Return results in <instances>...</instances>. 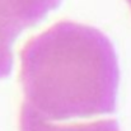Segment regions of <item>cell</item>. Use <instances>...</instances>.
<instances>
[{
	"label": "cell",
	"instance_id": "6",
	"mask_svg": "<svg viewBox=\"0 0 131 131\" xmlns=\"http://www.w3.org/2000/svg\"><path fill=\"white\" fill-rule=\"evenodd\" d=\"M130 5H131V3H130Z\"/></svg>",
	"mask_w": 131,
	"mask_h": 131
},
{
	"label": "cell",
	"instance_id": "2",
	"mask_svg": "<svg viewBox=\"0 0 131 131\" xmlns=\"http://www.w3.org/2000/svg\"><path fill=\"white\" fill-rule=\"evenodd\" d=\"M61 0H0V18L20 32L53 10Z\"/></svg>",
	"mask_w": 131,
	"mask_h": 131
},
{
	"label": "cell",
	"instance_id": "3",
	"mask_svg": "<svg viewBox=\"0 0 131 131\" xmlns=\"http://www.w3.org/2000/svg\"><path fill=\"white\" fill-rule=\"evenodd\" d=\"M20 131H120L115 120H101L84 124H53L37 115L23 103L20 111Z\"/></svg>",
	"mask_w": 131,
	"mask_h": 131
},
{
	"label": "cell",
	"instance_id": "1",
	"mask_svg": "<svg viewBox=\"0 0 131 131\" xmlns=\"http://www.w3.org/2000/svg\"><path fill=\"white\" fill-rule=\"evenodd\" d=\"M26 104L50 121L111 113L118 65L110 40L98 29L60 22L20 51Z\"/></svg>",
	"mask_w": 131,
	"mask_h": 131
},
{
	"label": "cell",
	"instance_id": "5",
	"mask_svg": "<svg viewBox=\"0 0 131 131\" xmlns=\"http://www.w3.org/2000/svg\"><path fill=\"white\" fill-rule=\"evenodd\" d=\"M127 1H129V3H131V0H127Z\"/></svg>",
	"mask_w": 131,
	"mask_h": 131
},
{
	"label": "cell",
	"instance_id": "4",
	"mask_svg": "<svg viewBox=\"0 0 131 131\" xmlns=\"http://www.w3.org/2000/svg\"><path fill=\"white\" fill-rule=\"evenodd\" d=\"M19 33L20 31L0 18V78L8 77L12 71V45Z\"/></svg>",
	"mask_w": 131,
	"mask_h": 131
}]
</instances>
